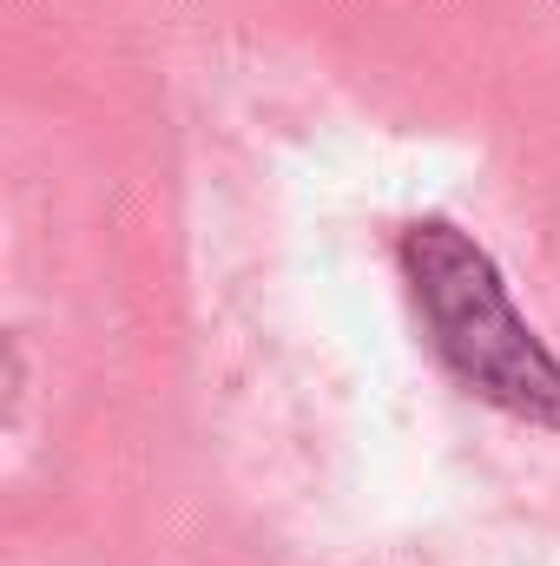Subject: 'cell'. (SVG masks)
Returning <instances> with one entry per match:
<instances>
[{
	"mask_svg": "<svg viewBox=\"0 0 560 566\" xmlns=\"http://www.w3.org/2000/svg\"><path fill=\"white\" fill-rule=\"evenodd\" d=\"M403 271L416 283V303L435 329V349L448 356V369L475 396H488L528 422L560 428V363L515 316L488 251H475L455 224L428 218V224L403 231Z\"/></svg>",
	"mask_w": 560,
	"mask_h": 566,
	"instance_id": "cell-1",
	"label": "cell"
}]
</instances>
